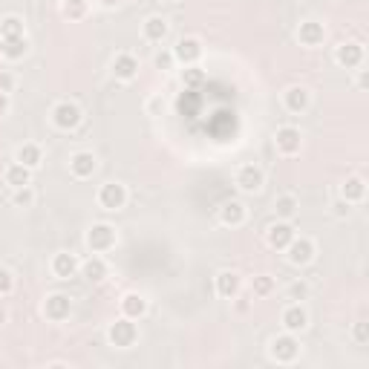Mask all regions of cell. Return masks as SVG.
Instances as JSON below:
<instances>
[{
  "instance_id": "obj_1",
  "label": "cell",
  "mask_w": 369,
  "mask_h": 369,
  "mask_svg": "<svg viewBox=\"0 0 369 369\" xmlns=\"http://www.w3.org/2000/svg\"><path fill=\"white\" fill-rule=\"evenodd\" d=\"M107 341L113 343L116 349H130V346L139 341V329H136V323H133L130 317H119V320H113V323H110Z\"/></svg>"
},
{
  "instance_id": "obj_2",
  "label": "cell",
  "mask_w": 369,
  "mask_h": 369,
  "mask_svg": "<svg viewBox=\"0 0 369 369\" xmlns=\"http://www.w3.org/2000/svg\"><path fill=\"white\" fill-rule=\"evenodd\" d=\"M268 355L275 358L277 363H292V361H297V355H300V343H297V338H295V332L277 335V338L271 341V346H268Z\"/></svg>"
},
{
  "instance_id": "obj_3",
  "label": "cell",
  "mask_w": 369,
  "mask_h": 369,
  "mask_svg": "<svg viewBox=\"0 0 369 369\" xmlns=\"http://www.w3.org/2000/svg\"><path fill=\"white\" fill-rule=\"evenodd\" d=\"M116 228L113 226H107V222H99V226H92L87 231V248L92 254H104L110 248H116Z\"/></svg>"
},
{
  "instance_id": "obj_4",
  "label": "cell",
  "mask_w": 369,
  "mask_h": 369,
  "mask_svg": "<svg viewBox=\"0 0 369 369\" xmlns=\"http://www.w3.org/2000/svg\"><path fill=\"white\" fill-rule=\"evenodd\" d=\"M52 124L58 130H75V127L81 124V107L72 101H58L52 107Z\"/></svg>"
},
{
  "instance_id": "obj_5",
  "label": "cell",
  "mask_w": 369,
  "mask_h": 369,
  "mask_svg": "<svg viewBox=\"0 0 369 369\" xmlns=\"http://www.w3.org/2000/svg\"><path fill=\"white\" fill-rule=\"evenodd\" d=\"M99 205L104 211H121L127 205V188L121 182H107L99 188Z\"/></svg>"
},
{
  "instance_id": "obj_6",
  "label": "cell",
  "mask_w": 369,
  "mask_h": 369,
  "mask_svg": "<svg viewBox=\"0 0 369 369\" xmlns=\"http://www.w3.org/2000/svg\"><path fill=\"white\" fill-rule=\"evenodd\" d=\"M295 237H297V234H295L292 219H277L275 226H268V231H266L268 246H271V248H277V251H286V246L292 243Z\"/></svg>"
},
{
  "instance_id": "obj_7",
  "label": "cell",
  "mask_w": 369,
  "mask_h": 369,
  "mask_svg": "<svg viewBox=\"0 0 369 369\" xmlns=\"http://www.w3.org/2000/svg\"><path fill=\"white\" fill-rule=\"evenodd\" d=\"M263 182H266V176L257 165H243L237 170V188L243 190V194H257V190L263 188Z\"/></svg>"
},
{
  "instance_id": "obj_8",
  "label": "cell",
  "mask_w": 369,
  "mask_h": 369,
  "mask_svg": "<svg viewBox=\"0 0 369 369\" xmlns=\"http://www.w3.org/2000/svg\"><path fill=\"white\" fill-rule=\"evenodd\" d=\"M173 58L185 63V67H194V63L202 58V43L197 38H179L173 46Z\"/></svg>"
},
{
  "instance_id": "obj_9",
  "label": "cell",
  "mask_w": 369,
  "mask_h": 369,
  "mask_svg": "<svg viewBox=\"0 0 369 369\" xmlns=\"http://www.w3.org/2000/svg\"><path fill=\"white\" fill-rule=\"evenodd\" d=\"M275 144H277V150L283 156H295L303 148V136H300L297 127H280V130L275 133Z\"/></svg>"
},
{
  "instance_id": "obj_10",
  "label": "cell",
  "mask_w": 369,
  "mask_h": 369,
  "mask_svg": "<svg viewBox=\"0 0 369 369\" xmlns=\"http://www.w3.org/2000/svg\"><path fill=\"white\" fill-rule=\"evenodd\" d=\"M286 254H288V263L292 266H306V263H312V257H315V243L312 239H306V237H295L292 243L286 246Z\"/></svg>"
},
{
  "instance_id": "obj_11",
  "label": "cell",
  "mask_w": 369,
  "mask_h": 369,
  "mask_svg": "<svg viewBox=\"0 0 369 369\" xmlns=\"http://www.w3.org/2000/svg\"><path fill=\"white\" fill-rule=\"evenodd\" d=\"M335 61H338L343 70H358L361 63H363V46L355 43V41L341 43L338 50H335Z\"/></svg>"
},
{
  "instance_id": "obj_12",
  "label": "cell",
  "mask_w": 369,
  "mask_h": 369,
  "mask_svg": "<svg viewBox=\"0 0 369 369\" xmlns=\"http://www.w3.org/2000/svg\"><path fill=\"white\" fill-rule=\"evenodd\" d=\"M72 312V300L67 295H50L43 303V315L52 320V323H61V320H67Z\"/></svg>"
},
{
  "instance_id": "obj_13",
  "label": "cell",
  "mask_w": 369,
  "mask_h": 369,
  "mask_svg": "<svg viewBox=\"0 0 369 369\" xmlns=\"http://www.w3.org/2000/svg\"><path fill=\"white\" fill-rule=\"evenodd\" d=\"M78 268H81V263H78V257L70 254V251H58V254L52 257V275H55L58 280H70V277H75V275H78Z\"/></svg>"
},
{
  "instance_id": "obj_14",
  "label": "cell",
  "mask_w": 369,
  "mask_h": 369,
  "mask_svg": "<svg viewBox=\"0 0 369 369\" xmlns=\"http://www.w3.org/2000/svg\"><path fill=\"white\" fill-rule=\"evenodd\" d=\"M280 323L286 332H303L309 326V312L300 306V303H292V306H286L283 309V317H280Z\"/></svg>"
},
{
  "instance_id": "obj_15",
  "label": "cell",
  "mask_w": 369,
  "mask_h": 369,
  "mask_svg": "<svg viewBox=\"0 0 369 369\" xmlns=\"http://www.w3.org/2000/svg\"><path fill=\"white\" fill-rule=\"evenodd\" d=\"M95 168H99V162H95V156L90 150H78L70 156V170L72 176H78V179H90V176L95 173Z\"/></svg>"
},
{
  "instance_id": "obj_16",
  "label": "cell",
  "mask_w": 369,
  "mask_h": 369,
  "mask_svg": "<svg viewBox=\"0 0 369 369\" xmlns=\"http://www.w3.org/2000/svg\"><path fill=\"white\" fill-rule=\"evenodd\" d=\"M309 101H312V95H309L306 87H288L283 92V104H286L288 113H295V116H300L303 110L309 107Z\"/></svg>"
},
{
  "instance_id": "obj_17",
  "label": "cell",
  "mask_w": 369,
  "mask_h": 369,
  "mask_svg": "<svg viewBox=\"0 0 369 369\" xmlns=\"http://www.w3.org/2000/svg\"><path fill=\"white\" fill-rule=\"evenodd\" d=\"M113 75L119 78V81H133V78L139 75V58L130 55V52H121L113 58Z\"/></svg>"
},
{
  "instance_id": "obj_18",
  "label": "cell",
  "mask_w": 369,
  "mask_h": 369,
  "mask_svg": "<svg viewBox=\"0 0 369 369\" xmlns=\"http://www.w3.org/2000/svg\"><path fill=\"white\" fill-rule=\"evenodd\" d=\"M323 38H326V29H323L320 21H303L300 29H297V41L303 46H320Z\"/></svg>"
},
{
  "instance_id": "obj_19",
  "label": "cell",
  "mask_w": 369,
  "mask_h": 369,
  "mask_svg": "<svg viewBox=\"0 0 369 369\" xmlns=\"http://www.w3.org/2000/svg\"><path fill=\"white\" fill-rule=\"evenodd\" d=\"M219 222H222V226H231V228L243 226V222H246V205L237 202V199L222 202V208H219Z\"/></svg>"
},
{
  "instance_id": "obj_20",
  "label": "cell",
  "mask_w": 369,
  "mask_h": 369,
  "mask_svg": "<svg viewBox=\"0 0 369 369\" xmlns=\"http://www.w3.org/2000/svg\"><path fill=\"white\" fill-rule=\"evenodd\" d=\"M239 286H243V280H239L237 271H219L217 275V295L219 297L234 300L239 295Z\"/></svg>"
},
{
  "instance_id": "obj_21",
  "label": "cell",
  "mask_w": 369,
  "mask_h": 369,
  "mask_svg": "<svg viewBox=\"0 0 369 369\" xmlns=\"http://www.w3.org/2000/svg\"><path fill=\"white\" fill-rule=\"evenodd\" d=\"M168 21L165 18H159V14H150L148 21H144V26H141V35H144V41H150V43H162L165 38H168Z\"/></svg>"
},
{
  "instance_id": "obj_22",
  "label": "cell",
  "mask_w": 369,
  "mask_h": 369,
  "mask_svg": "<svg viewBox=\"0 0 369 369\" xmlns=\"http://www.w3.org/2000/svg\"><path fill=\"white\" fill-rule=\"evenodd\" d=\"M144 312H148V300H144L139 292H130L121 297V315L130 317V320H139Z\"/></svg>"
},
{
  "instance_id": "obj_23",
  "label": "cell",
  "mask_w": 369,
  "mask_h": 369,
  "mask_svg": "<svg viewBox=\"0 0 369 369\" xmlns=\"http://www.w3.org/2000/svg\"><path fill=\"white\" fill-rule=\"evenodd\" d=\"M363 197H366V182L361 179V176H349V179L341 185V199H346L349 205L361 202Z\"/></svg>"
},
{
  "instance_id": "obj_24",
  "label": "cell",
  "mask_w": 369,
  "mask_h": 369,
  "mask_svg": "<svg viewBox=\"0 0 369 369\" xmlns=\"http://www.w3.org/2000/svg\"><path fill=\"white\" fill-rule=\"evenodd\" d=\"M84 275V280H90V283H101L104 277H107V263L101 260V257H90V260H84L81 263V268H78Z\"/></svg>"
},
{
  "instance_id": "obj_25",
  "label": "cell",
  "mask_w": 369,
  "mask_h": 369,
  "mask_svg": "<svg viewBox=\"0 0 369 369\" xmlns=\"http://www.w3.org/2000/svg\"><path fill=\"white\" fill-rule=\"evenodd\" d=\"M3 179H6L9 188H26V185L32 182V170H29L26 165H21V162H14V165L6 168Z\"/></svg>"
},
{
  "instance_id": "obj_26",
  "label": "cell",
  "mask_w": 369,
  "mask_h": 369,
  "mask_svg": "<svg viewBox=\"0 0 369 369\" xmlns=\"http://www.w3.org/2000/svg\"><path fill=\"white\" fill-rule=\"evenodd\" d=\"M41 159H43V153H41V148H38V144H21V148H18V153H14V162L26 165L29 170H35V168L41 165Z\"/></svg>"
},
{
  "instance_id": "obj_27",
  "label": "cell",
  "mask_w": 369,
  "mask_h": 369,
  "mask_svg": "<svg viewBox=\"0 0 369 369\" xmlns=\"http://www.w3.org/2000/svg\"><path fill=\"white\" fill-rule=\"evenodd\" d=\"M0 52H3L9 61H21V58L29 52V41H26V35L3 41V46H0Z\"/></svg>"
},
{
  "instance_id": "obj_28",
  "label": "cell",
  "mask_w": 369,
  "mask_h": 369,
  "mask_svg": "<svg viewBox=\"0 0 369 369\" xmlns=\"http://www.w3.org/2000/svg\"><path fill=\"white\" fill-rule=\"evenodd\" d=\"M275 214H277V219H295V214H297V199H295L292 194L277 197V199H275Z\"/></svg>"
},
{
  "instance_id": "obj_29",
  "label": "cell",
  "mask_w": 369,
  "mask_h": 369,
  "mask_svg": "<svg viewBox=\"0 0 369 369\" xmlns=\"http://www.w3.org/2000/svg\"><path fill=\"white\" fill-rule=\"evenodd\" d=\"M23 35V21L9 14V18L0 21V41H9V38H21Z\"/></svg>"
},
{
  "instance_id": "obj_30",
  "label": "cell",
  "mask_w": 369,
  "mask_h": 369,
  "mask_svg": "<svg viewBox=\"0 0 369 369\" xmlns=\"http://www.w3.org/2000/svg\"><path fill=\"white\" fill-rule=\"evenodd\" d=\"M61 14H63V18H70V21L87 18V0H63Z\"/></svg>"
},
{
  "instance_id": "obj_31",
  "label": "cell",
  "mask_w": 369,
  "mask_h": 369,
  "mask_svg": "<svg viewBox=\"0 0 369 369\" xmlns=\"http://www.w3.org/2000/svg\"><path fill=\"white\" fill-rule=\"evenodd\" d=\"M275 292V277H268V275H257L254 277V295L257 297H266Z\"/></svg>"
},
{
  "instance_id": "obj_32",
  "label": "cell",
  "mask_w": 369,
  "mask_h": 369,
  "mask_svg": "<svg viewBox=\"0 0 369 369\" xmlns=\"http://www.w3.org/2000/svg\"><path fill=\"white\" fill-rule=\"evenodd\" d=\"M205 81V72L197 67V63H194V67H185V72H182V84L185 87H199Z\"/></svg>"
},
{
  "instance_id": "obj_33",
  "label": "cell",
  "mask_w": 369,
  "mask_h": 369,
  "mask_svg": "<svg viewBox=\"0 0 369 369\" xmlns=\"http://www.w3.org/2000/svg\"><path fill=\"white\" fill-rule=\"evenodd\" d=\"M12 202L18 205V208H29L32 202H35V194H32V188H29V185H26V188H14Z\"/></svg>"
},
{
  "instance_id": "obj_34",
  "label": "cell",
  "mask_w": 369,
  "mask_h": 369,
  "mask_svg": "<svg viewBox=\"0 0 369 369\" xmlns=\"http://www.w3.org/2000/svg\"><path fill=\"white\" fill-rule=\"evenodd\" d=\"M12 288H14V277H12V271L0 266V297L12 295Z\"/></svg>"
},
{
  "instance_id": "obj_35",
  "label": "cell",
  "mask_w": 369,
  "mask_h": 369,
  "mask_svg": "<svg viewBox=\"0 0 369 369\" xmlns=\"http://www.w3.org/2000/svg\"><path fill=\"white\" fill-rule=\"evenodd\" d=\"M306 295H309L306 283H292V286H288V297H292V300H303Z\"/></svg>"
},
{
  "instance_id": "obj_36",
  "label": "cell",
  "mask_w": 369,
  "mask_h": 369,
  "mask_svg": "<svg viewBox=\"0 0 369 369\" xmlns=\"http://www.w3.org/2000/svg\"><path fill=\"white\" fill-rule=\"evenodd\" d=\"M173 61H176L173 52H159V55H156V67H159V70H170Z\"/></svg>"
},
{
  "instance_id": "obj_37",
  "label": "cell",
  "mask_w": 369,
  "mask_h": 369,
  "mask_svg": "<svg viewBox=\"0 0 369 369\" xmlns=\"http://www.w3.org/2000/svg\"><path fill=\"white\" fill-rule=\"evenodd\" d=\"M349 211H352V208H349V202H346V199H338V202L332 205V214H335V217H341V219H343V217H349Z\"/></svg>"
},
{
  "instance_id": "obj_38",
  "label": "cell",
  "mask_w": 369,
  "mask_h": 369,
  "mask_svg": "<svg viewBox=\"0 0 369 369\" xmlns=\"http://www.w3.org/2000/svg\"><path fill=\"white\" fill-rule=\"evenodd\" d=\"M14 90V78L9 72H0V92H12Z\"/></svg>"
},
{
  "instance_id": "obj_39",
  "label": "cell",
  "mask_w": 369,
  "mask_h": 369,
  "mask_svg": "<svg viewBox=\"0 0 369 369\" xmlns=\"http://www.w3.org/2000/svg\"><path fill=\"white\" fill-rule=\"evenodd\" d=\"M355 341H358V343H366V341H369V329H366L363 320H361V323H355Z\"/></svg>"
},
{
  "instance_id": "obj_40",
  "label": "cell",
  "mask_w": 369,
  "mask_h": 369,
  "mask_svg": "<svg viewBox=\"0 0 369 369\" xmlns=\"http://www.w3.org/2000/svg\"><path fill=\"white\" fill-rule=\"evenodd\" d=\"M9 113V92H0V119Z\"/></svg>"
},
{
  "instance_id": "obj_41",
  "label": "cell",
  "mask_w": 369,
  "mask_h": 369,
  "mask_svg": "<svg viewBox=\"0 0 369 369\" xmlns=\"http://www.w3.org/2000/svg\"><path fill=\"white\" fill-rule=\"evenodd\" d=\"M99 3H101L104 9H116V6L121 3V0H99Z\"/></svg>"
},
{
  "instance_id": "obj_42",
  "label": "cell",
  "mask_w": 369,
  "mask_h": 369,
  "mask_svg": "<svg viewBox=\"0 0 369 369\" xmlns=\"http://www.w3.org/2000/svg\"><path fill=\"white\" fill-rule=\"evenodd\" d=\"M366 81H369V78H366V72H361V78H358V87L363 90V87H366Z\"/></svg>"
},
{
  "instance_id": "obj_43",
  "label": "cell",
  "mask_w": 369,
  "mask_h": 369,
  "mask_svg": "<svg viewBox=\"0 0 369 369\" xmlns=\"http://www.w3.org/2000/svg\"><path fill=\"white\" fill-rule=\"evenodd\" d=\"M170 3H173V0H170Z\"/></svg>"
}]
</instances>
